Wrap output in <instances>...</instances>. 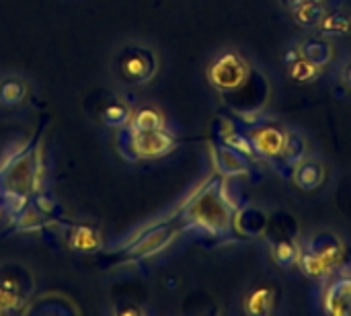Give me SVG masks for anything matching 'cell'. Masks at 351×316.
<instances>
[{
    "mask_svg": "<svg viewBox=\"0 0 351 316\" xmlns=\"http://www.w3.org/2000/svg\"><path fill=\"white\" fill-rule=\"evenodd\" d=\"M271 304H274V296L269 294V290H257L255 294H251L247 302V311L253 315H263L271 311Z\"/></svg>",
    "mask_w": 351,
    "mask_h": 316,
    "instance_id": "23",
    "label": "cell"
},
{
    "mask_svg": "<svg viewBox=\"0 0 351 316\" xmlns=\"http://www.w3.org/2000/svg\"><path fill=\"white\" fill-rule=\"evenodd\" d=\"M298 263H300V269L308 276V278H325L333 265L329 261H325L321 255H317L315 251H304L300 257H298Z\"/></svg>",
    "mask_w": 351,
    "mask_h": 316,
    "instance_id": "16",
    "label": "cell"
},
{
    "mask_svg": "<svg viewBox=\"0 0 351 316\" xmlns=\"http://www.w3.org/2000/svg\"><path fill=\"white\" fill-rule=\"evenodd\" d=\"M300 251L290 243V241H282L274 247V261L282 267H290L298 261Z\"/></svg>",
    "mask_w": 351,
    "mask_h": 316,
    "instance_id": "21",
    "label": "cell"
},
{
    "mask_svg": "<svg viewBox=\"0 0 351 316\" xmlns=\"http://www.w3.org/2000/svg\"><path fill=\"white\" fill-rule=\"evenodd\" d=\"M284 158L290 162V165H298L304 156V140L296 134L292 136H286V142H284V150H282Z\"/></svg>",
    "mask_w": 351,
    "mask_h": 316,
    "instance_id": "22",
    "label": "cell"
},
{
    "mask_svg": "<svg viewBox=\"0 0 351 316\" xmlns=\"http://www.w3.org/2000/svg\"><path fill=\"white\" fill-rule=\"evenodd\" d=\"M292 12H294V19H296V23L300 27H308L311 29V27H319L321 25V21L325 16V6L319 0H311V2L298 6Z\"/></svg>",
    "mask_w": 351,
    "mask_h": 316,
    "instance_id": "17",
    "label": "cell"
},
{
    "mask_svg": "<svg viewBox=\"0 0 351 316\" xmlns=\"http://www.w3.org/2000/svg\"><path fill=\"white\" fill-rule=\"evenodd\" d=\"M39 152L35 144H27L8 154L0 162V212L16 218L37 193Z\"/></svg>",
    "mask_w": 351,
    "mask_h": 316,
    "instance_id": "1",
    "label": "cell"
},
{
    "mask_svg": "<svg viewBox=\"0 0 351 316\" xmlns=\"http://www.w3.org/2000/svg\"><path fill=\"white\" fill-rule=\"evenodd\" d=\"M321 31L325 35H346L351 31V14L348 12H333L329 16H323Z\"/></svg>",
    "mask_w": 351,
    "mask_h": 316,
    "instance_id": "20",
    "label": "cell"
},
{
    "mask_svg": "<svg viewBox=\"0 0 351 316\" xmlns=\"http://www.w3.org/2000/svg\"><path fill=\"white\" fill-rule=\"evenodd\" d=\"M158 53L156 49L140 39H130L115 47L109 68L115 82L132 88L146 86L158 74Z\"/></svg>",
    "mask_w": 351,
    "mask_h": 316,
    "instance_id": "2",
    "label": "cell"
},
{
    "mask_svg": "<svg viewBox=\"0 0 351 316\" xmlns=\"http://www.w3.org/2000/svg\"><path fill=\"white\" fill-rule=\"evenodd\" d=\"M183 218H185V222L202 226L210 232H220L228 226L230 212H228L222 195L218 193V189L208 187L199 197H195V202H191V206Z\"/></svg>",
    "mask_w": 351,
    "mask_h": 316,
    "instance_id": "3",
    "label": "cell"
},
{
    "mask_svg": "<svg viewBox=\"0 0 351 316\" xmlns=\"http://www.w3.org/2000/svg\"><path fill=\"white\" fill-rule=\"evenodd\" d=\"M183 220H171V222H165V224H158V226H152L150 230H146L144 234H138L128 247H125V255L128 259L132 261H140V259H148L160 251H165L173 239L181 232L183 228Z\"/></svg>",
    "mask_w": 351,
    "mask_h": 316,
    "instance_id": "6",
    "label": "cell"
},
{
    "mask_svg": "<svg viewBox=\"0 0 351 316\" xmlns=\"http://www.w3.org/2000/svg\"><path fill=\"white\" fill-rule=\"evenodd\" d=\"M247 138H249L251 148H253L257 154L267 156V158L280 156L282 150H284V142H286V136H284L278 127H271V125L257 127V130H253Z\"/></svg>",
    "mask_w": 351,
    "mask_h": 316,
    "instance_id": "8",
    "label": "cell"
},
{
    "mask_svg": "<svg viewBox=\"0 0 351 316\" xmlns=\"http://www.w3.org/2000/svg\"><path fill=\"white\" fill-rule=\"evenodd\" d=\"M249 74L245 60L237 51L220 53L208 68V80L218 90H237Z\"/></svg>",
    "mask_w": 351,
    "mask_h": 316,
    "instance_id": "7",
    "label": "cell"
},
{
    "mask_svg": "<svg viewBox=\"0 0 351 316\" xmlns=\"http://www.w3.org/2000/svg\"><path fill=\"white\" fill-rule=\"evenodd\" d=\"M306 2H311V0H282V4H284L286 8H290V10H296L298 6H302V4H306Z\"/></svg>",
    "mask_w": 351,
    "mask_h": 316,
    "instance_id": "25",
    "label": "cell"
},
{
    "mask_svg": "<svg viewBox=\"0 0 351 316\" xmlns=\"http://www.w3.org/2000/svg\"><path fill=\"white\" fill-rule=\"evenodd\" d=\"M323 181V169L317 165V162H298L296 165V171H294V183L300 187V189H317Z\"/></svg>",
    "mask_w": 351,
    "mask_h": 316,
    "instance_id": "15",
    "label": "cell"
},
{
    "mask_svg": "<svg viewBox=\"0 0 351 316\" xmlns=\"http://www.w3.org/2000/svg\"><path fill=\"white\" fill-rule=\"evenodd\" d=\"M220 167L226 171V173H243L247 167H245V160L241 158V154L232 148H222L220 152Z\"/></svg>",
    "mask_w": 351,
    "mask_h": 316,
    "instance_id": "24",
    "label": "cell"
},
{
    "mask_svg": "<svg viewBox=\"0 0 351 316\" xmlns=\"http://www.w3.org/2000/svg\"><path fill=\"white\" fill-rule=\"evenodd\" d=\"M288 72L296 82H315L321 76V66H317L311 60H306L304 56H300L288 64Z\"/></svg>",
    "mask_w": 351,
    "mask_h": 316,
    "instance_id": "18",
    "label": "cell"
},
{
    "mask_svg": "<svg viewBox=\"0 0 351 316\" xmlns=\"http://www.w3.org/2000/svg\"><path fill=\"white\" fill-rule=\"evenodd\" d=\"M0 214H2V212H0Z\"/></svg>",
    "mask_w": 351,
    "mask_h": 316,
    "instance_id": "27",
    "label": "cell"
},
{
    "mask_svg": "<svg viewBox=\"0 0 351 316\" xmlns=\"http://www.w3.org/2000/svg\"><path fill=\"white\" fill-rule=\"evenodd\" d=\"M123 142L132 152L134 160H154L171 154L177 146V138L167 127L148 130V132H130L125 130Z\"/></svg>",
    "mask_w": 351,
    "mask_h": 316,
    "instance_id": "4",
    "label": "cell"
},
{
    "mask_svg": "<svg viewBox=\"0 0 351 316\" xmlns=\"http://www.w3.org/2000/svg\"><path fill=\"white\" fill-rule=\"evenodd\" d=\"M167 127V119L160 109L156 107H140L132 113V121L125 130L130 132H148V130H160Z\"/></svg>",
    "mask_w": 351,
    "mask_h": 316,
    "instance_id": "11",
    "label": "cell"
},
{
    "mask_svg": "<svg viewBox=\"0 0 351 316\" xmlns=\"http://www.w3.org/2000/svg\"><path fill=\"white\" fill-rule=\"evenodd\" d=\"M343 82H346V84L351 88V62L346 66V68H343Z\"/></svg>",
    "mask_w": 351,
    "mask_h": 316,
    "instance_id": "26",
    "label": "cell"
},
{
    "mask_svg": "<svg viewBox=\"0 0 351 316\" xmlns=\"http://www.w3.org/2000/svg\"><path fill=\"white\" fill-rule=\"evenodd\" d=\"M66 247L74 253H97L103 247V239L97 228L78 224L66 232Z\"/></svg>",
    "mask_w": 351,
    "mask_h": 316,
    "instance_id": "10",
    "label": "cell"
},
{
    "mask_svg": "<svg viewBox=\"0 0 351 316\" xmlns=\"http://www.w3.org/2000/svg\"><path fill=\"white\" fill-rule=\"evenodd\" d=\"M300 53L311 60L313 64L317 66H327L333 58V47L327 39H321V37H308L304 39V43L300 45Z\"/></svg>",
    "mask_w": 351,
    "mask_h": 316,
    "instance_id": "14",
    "label": "cell"
},
{
    "mask_svg": "<svg viewBox=\"0 0 351 316\" xmlns=\"http://www.w3.org/2000/svg\"><path fill=\"white\" fill-rule=\"evenodd\" d=\"M132 105L123 99H115L111 101L109 105H105L101 117H103V123L111 130H125L132 121Z\"/></svg>",
    "mask_w": 351,
    "mask_h": 316,
    "instance_id": "12",
    "label": "cell"
},
{
    "mask_svg": "<svg viewBox=\"0 0 351 316\" xmlns=\"http://www.w3.org/2000/svg\"><path fill=\"white\" fill-rule=\"evenodd\" d=\"M327 311L333 315H351V280L335 282L327 292Z\"/></svg>",
    "mask_w": 351,
    "mask_h": 316,
    "instance_id": "13",
    "label": "cell"
},
{
    "mask_svg": "<svg viewBox=\"0 0 351 316\" xmlns=\"http://www.w3.org/2000/svg\"><path fill=\"white\" fill-rule=\"evenodd\" d=\"M33 278L16 263L0 267V315L16 313L29 300Z\"/></svg>",
    "mask_w": 351,
    "mask_h": 316,
    "instance_id": "5",
    "label": "cell"
},
{
    "mask_svg": "<svg viewBox=\"0 0 351 316\" xmlns=\"http://www.w3.org/2000/svg\"><path fill=\"white\" fill-rule=\"evenodd\" d=\"M29 80L21 74H2L0 76V107L14 109L29 99Z\"/></svg>",
    "mask_w": 351,
    "mask_h": 316,
    "instance_id": "9",
    "label": "cell"
},
{
    "mask_svg": "<svg viewBox=\"0 0 351 316\" xmlns=\"http://www.w3.org/2000/svg\"><path fill=\"white\" fill-rule=\"evenodd\" d=\"M311 251H315L317 255H321L325 261H329L331 265H335V261L339 259V255H341V245H339V241L335 239V236H331V234H321V236H317L313 243H311V247H308Z\"/></svg>",
    "mask_w": 351,
    "mask_h": 316,
    "instance_id": "19",
    "label": "cell"
}]
</instances>
